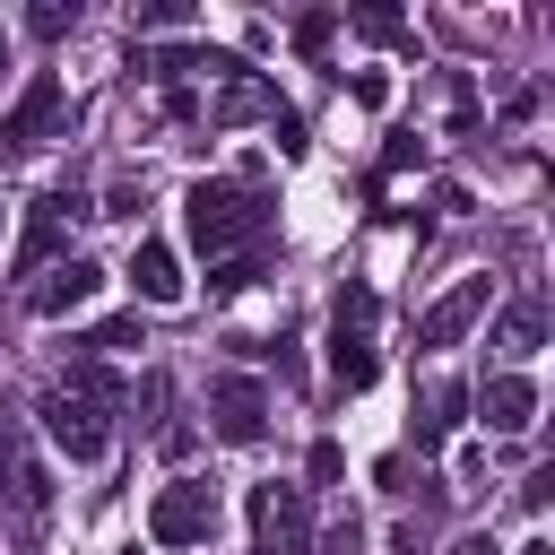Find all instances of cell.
<instances>
[{"label": "cell", "mask_w": 555, "mask_h": 555, "mask_svg": "<svg viewBox=\"0 0 555 555\" xmlns=\"http://www.w3.org/2000/svg\"><path fill=\"white\" fill-rule=\"evenodd\" d=\"M468 399H477V416H486L494 434H529V416H538V382H529V373H486Z\"/></svg>", "instance_id": "obj_9"}, {"label": "cell", "mask_w": 555, "mask_h": 555, "mask_svg": "<svg viewBox=\"0 0 555 555\" xmlns=\"http://www.w3.org/2000/svg\"><path fill=\"white\" fill-rule=\"evenodd\" d=\"M486 295H494L486 278H460V286H451V295H442V304L416 321V338H425V347H460V338H468V321L486 312Z\"/></svg>", "instance_id": "obj_11"}, {"label": "cell", "mask_w": 555, "mask_h": 555, "mask_svg": "<svg viewBox=\"0 0 555 555\" xmlns=\"http://www.w3.org/2000/svg\"><path fill=\"white\" fill-rule=\"evenodd\" d=\"M69 208H78L69 191H52V199H35V217H26V234H17V278H26V269H43V260L61 251V217H69Z\"/></svg>", "instance_id": "obj_13"}, {"label": "cell", "mask_w": 555, "mask_h": 555, "mask_svg": "<svg viewBox=\"0 0 555 555\" xmlns=\"http://www.w3.org/2000/svg\"><path fill=\"white\" fill-rule=\"evenodd\" d=\"M26 26H35V35H43V43H52V35H69V26H78V9H35V17H26Z\"/></svg>", "instance_id": "obj_20"}, {"label": "cell", "mask_w": 555, "mask_h": 555, "mask_svg": "<svg viewBox=\"0 0 555 555\" xmlns=\"http://www.w3.org/2000/svg\"><path fill=\"white\" fill-rule=\"evenodd\" d=\"M130 295H139V304H182V260H173V243H156V234L130 243Z\"/></svg>", "instance_id": "obj_10"}, {"label": "cell", "mask_w": 555, "mask_h": 555, "mask_svg": "<svg viewBox=\"0 0 555 555\" xmlns=\"http://www.w3.org/2000/svg\"><path fill=\"white\" fill-rule=\"evenodd\" d=\"M182 234L208 251V260H234V243H260L269 234V199L251 182H225V173H199L182 191Z\"/></svg>", "instance_id": "obj_1"}, {"label": "cell", "mask_w": 555, "mask_h": 555, "mask_svg": "<svg viewBox=\"0 0 555 555\" xmlns=\"http://www.w3.org/2000/svg\"><path fill=\"white\" fill-rule=\"evenodd\" d=\"M121 555H139V546H121Z\"/></svg>", "instance_id": "obj_23"}, {"label": "cell", "mask_w": 555, "mask_h": 555, "mask_svg": "<svg viewBox=\"0 0 555 555\" xmlns=\"http://www.w3.org/2000/svg\"><path fill=\"white\" fill-rule=\"evenodd\" d=\"M520 555H555V546H546V538H529V546H520Z\"/></svg>", "instance_id": "obj_22"}, {"label": "cell", "mask_w": 555, "mask_h": 555, "mask_svg": "<svg viewBox=\"0 0 555 555\" xmlns=\"http://www.w3.org/2000/svg\"><path fill=\"white\" fill-rule=\"evenodd\" d=\"M330 35H338V9H312V17H295V43H304V52H321Z\"/></svg>", "instance_id": "obj_17"}, {"label": "cell", "mask_w": 555, "mask_h": 555, "mask_svg": "<svg viewBox=\"0 0 555 555\" xmlns=\"http://www.w3.org/2000/svg\"><path fill=\"white\" fill-rule=\"evenodd\" d=\"M35 416H43V442H52V451H69V460H104V451H113L104 408H95V399H78V390H61V382L35 399Z\"/></svg>", "instance_id": "obj_7"}, {"label": "cell", "mask_w": 555, "mask_h": 555, "mask_svg": "<svg viewBox=\"0 0 555 555\" xmlns=\"http://www.w3.org/2000/svg\"><path fill=\"white\" fill-rule=\"evenodd\" d=\"M494 338H503V347H512V356H529V347H538V338H546V304H538V295H529V304H512V312H503V330H494Z\"/></svg>", "instance_id": "obj_15"}, {"label": "cell", "mask_w": 555, "mask_h": 555, "mask_svg": "<svg viewBox=\"0 0 555 555\" xmlns=\"http://www.w3.org/2000/svg\"><path fill=\"white\" fill-rule=\"evenodd\" d=\"M330 373L338 390H364L382 373V347H373V286H338L330 304Z\"/></svg>", "instance_id": "obj_4"}, {"label": "cell", "mask_w": 555, "mask_h": 555, "mask_svg": "<svg viewBox=\"0 0 555 555\" xmlns=\"http://www.w3.org/2000/svg\"><path fill=\"white\" fill-rule=\"evenodd\" d=\"M251 538H260V555H312V494L304 486H260L251 494Z\"/></svg>", "instance_id": "obj_8"}, {"label": "cell", "mask_w": 555, "mask_h": 555, "mask_svg": "<svg viewBox=\"0 0 555 555\" xmlns=\"http://www.w3.org/2000/svg\"><path fill=\"white\" fill-rule=\"evenodd\" d=\"M95 286H104V269H95V260H61V269L35 286V312H43V321H61V312H87V304H95Z\"/></svg>", "instance_id": "obj_12"}, {"label": "cell", "mask_w": 555, "mask_h": 555, "mask_svg": "<svg viewBox=\"0 0 555 555\" xmlns=\"http://www.w3.org/2000/svg\"><path fill=\"white\" fill-rule=\"evenodd\" d=\"M61 121H69V87H61L52 69H35V78L17 87V104L0 113V156H35Z\"/></svg>", "instance_id": "obj_6"}, {"label": "cell", "mask_w": 555, "mask_h": 555, "mask_svg": "<svg viewBox=\"0 0 555 555\" xmlns=\"http://www.w3.org/2000/svg\"><path fill=\"white\" fill-rule=\"evenodd\" d=\"M0 520H9L26 546H35L43 520H52V468L35 460V442H26L17 416H0Z\"/></svg>", "instance_id": "obj_2"}, {"label": "cell", "mask_w": 555, "mask_h": 555, "mask_svg": "<svg viewBox=\"0 0 555 555\" xmlns=\"http://www.w3.org/2000/svg\"><path fill=\"white\" fill-rule=\"evenodd\" d=\"M451 555H503V546H494V538H486V529H468V538H460V546H451Z\"/></svg>", "instance_id": "obj_21"}, {"label": "cell", "mask_w": 555, "mask_h": 555, "mask_svg": "<svg viewBox=\"0 0 555 555\" xmlns=\"http://www.w3.org/2000/svg\"><path fill=\"white\" fill-rule=\"evenodd\" d=\"M217 529H225V503H217L208 477H165V486H156V503H147V538H156V546L191 555V546H208Z\"/></svg>", "instance_id": "obj_3"}, {"label": "cell", "mask_w": 555, "mask_h": 555, "mask_svg": "<svg viewBox=\"0 0 555 555\" xmlns=\"http://www.w3.org/2000/svg\"><path fill=\"white\" fill-rule=\"evenodd\" d=\"M460 408H468L460 382H425V399H416V451H442L460 434Z\"/></svg>", "instance_id": "obj_14"}, {"label": "cell", "mask_w": 555, "mask_h": 555, "mask_svg": "<svg viewBox=\"0 0 555 555\" xmlns=\"http://www.w3.org/2000/svg\"><path fill=\"white\" fill-rule=\"evenodd\" d=\"M139 208H147V182H113L104 191V217H139Z\"/></svg>", "instance_id": "obj_18"}, {"label": "cell", "mask_w": 555, "mask_h": 555, "mask_svg": "<svg viewBox=\"0 0 555 555\" xmlns=\"http://www.w3.org/2000/svg\"><path fill=\"white\" fill-rule=\"evenodd\" d=\"M208 434L234 451L269 442V382L260 373H208Z\"/></svg>", "instance_id": "obj_5"}, {"label": "cell", "mask_w": 555, "mask_h": 555, "mask_svg": "<svg viewBox=\"0 0 555 555\" xmlns=\"http://www.w3.org/2000/svg\"><path fill=\"white\" fill-rule=\"evenodd\" d=\"M347 95H356V104H390V78H382V69H356Z\"/></svg>", "instance_id": "obj_19"}, {"label": "cell", "mask_w": 555, "mask_h": 555, "mask_svg": "<svg viewBox=\"0 0 555 555\" xmlns=\"http://www.w3.org/2000/svg\"><path fill=\"white\" fill-rule=\"evenodd\" d=\"M121 347H147V338H139V312H121V321H95V330H87V356H121Z\"/></svg>", "instance_id": "obj_16"}]
</instances>
